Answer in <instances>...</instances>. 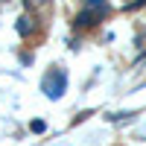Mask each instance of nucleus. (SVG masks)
Instances as JSON below:
<instances>
[{
	"mask_svg": "<svg viewBox=\"0 0 146 146\" xmlns=\"http://www.w3.org/2000/svg\"><path fill=\"white\" fill-rule=\"evenodd\" d=\"M108 15V6H85L76 18H73V29H91Z\"/></svg>",
	"mask_w": 146,
	"mask_h": 146,
	"instance_id": "2",
	"label": "nucleus"
},
{
	"mask_svg": "<svg viewBox=\"0 0 146 146\" xmlns=\"http://www.w3.org/2000/svg\"><path fill=\"white\" fill-rule=\"evenodd\" d=\"M143 62H146V53H140V56H137V62H135V64H143Z\"/></svg>",
	"mask_w": 146,
	"mask_h": 146,
	"instance_id": "7",
	"label": "nucleus"
},
{
	"mask_svg": "<svg viewBox=\"0 0 146 146\" xmlns=\"http://www.w3.org/2000/svg\"><path fill=\"white\" fill-rule=\"evenodd\" d=\"M29 129L35 131V135H41V131H44L47 126H44V120H32V123H29Z\"/></svg>",
	"mask_w": 146,
	"mask_h": 146,
	"instance_id": "5",
	"label": "nucleus"
},
{
	"mask_svg": "<svg viewBox=\"0 0 146 146\" xmlns=\"http://www.w3.org/2000/svg\"><path fill=\"white\" fill-rule=\"evenodd\" d=\"M18 32L23 35V38L38 32V21H35V15H32V12H27V15H21V18H18Z\"/></svg>",
	"mask_w": 146,
	"mask_h": 146,
	"instance_id": "3",
	"label": "nucleus"
},
{
	"mask_svg": "<svg viewBox=\"0 0 146 146\" xmlns=\"http://www.w3.org/2000/svg\"><path fill=\"white\" fill-rule=\"evenodd\" d=\"M85 6H108V0H85Z\"/></svg>",
	"mask_w": 146,
	"mask_h": 146,
	"instance_id": "6",
	"label": "nucleus"
},
{
	"mask_svg": "<svg viewBox=\"0 0 146 146\" xmlns=\"http://www.w3.org/2000/svg\"><path fill=\"white\" fill-rule=\"evenodd\" d=\"M0 3H9V0H0Z\"/></svg>",
	"mask_w": 146,
	"mask_h": 146,
	"instance_id": "8",
	"label": "nucleus"
},
{
	"mask_svg": "<svg viewBox=\"0 0 146 146\" xmlns=\"http://www.w3.org/2000/svg\"><path fill=\"white\" fill-rule=\"evenodd\" d=\"M23 3H27L29 12H38V9H44V6H50V0H23Z\"/></svg>",
	"mask_w": 146,
	"mask_h": 146,
	"instance_id": "4",
	"label": "nucleus"
},
{
	"mask_svg": "<svg viewBox=\"0 0 146 146\" xmlns=\"http://www.w3.org/2000/svg\"><path fill=\"white\" fill-rule=\"evenodd\" d=\"M41 91L50 96V100H58L64 91H67V73H64V67H53V70H47L44 73V82H41Z\"/></svg>",
	"mask_w": 146,
	"mask_h": 146,
	"instance_id": "1",
	"label": "nucleus"
}]
</instances>
